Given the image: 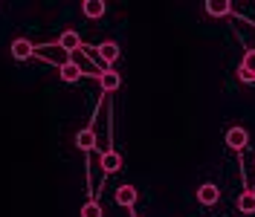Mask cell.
Wrapping results in <instances>:
<instances>
[{"mask_svg": "<svg viewBox=\"0 0 255 217\" xmlns=\"http://www.w3.org/2000/svg\"><path fill=\"white\" fill-rule=\"evenodd\" d=\"M58 47L64 49V52H73V49H81V35L76 29H67L61 32V38H58Z\"/></svg>", "mask_w": 255, "mask_h": 217, "instance_id": "obj_5", "label": "cell"}, {"mask_svg": "<svg viewBox=\"0 0 255 217\" xmlns=\"http://www.w3.org/2000/svg\"><path fill=\"white\" fill-rule=\"evenodd\" d=\"M81 217H102V206H99V203H84V206H81Z\"/></svg>", "mask_w": 255, "mask_h": 217, "instance_id": "obj_14", "label": "cell"}, {"mask_svg": "<svg viewBox=\"0 0 255 217\" xmlns=\"http://www.w3.org/2000/svg\"><path fill=\"white\" fill-rule=\"evenodd\" d=\"M229 9H232V3H229V0H209V3H206V12L212 17H226V15H229Z\"/></svg>", "mask_w": 255, "mask_h": 217, "instance_id": "obj_9", "label": "cell"}, {"mask_svg": "<svg viewBox=\"0 0 255 217\" xmlns=\"http://www.w3.org/2000/svg\"><path fill=\"white\" fill-rule=\"evenodd\" d=\"M247 142H250V133H247L244 127H229V130H226V145H229L232 151H244Z\"/></svg>", "mask_w": 255, "mask_h": 217, "instance_id": "obj_1", "label": "cell"}, {"mask_svg": "<svg viewBox=\"0 0 255 217\" xmlns=\"http://www.w3.org/2000/svg\"><path fill=\"white\" fill-rule=\"evenodd\" d=\"M58 76H61V81H67V84H76L84 73H81V67L76 61H67V64L58 67Z\"/></svg>", "mask_w": 255, "mask_h": 217, "instance_id": "obj_4", "label": "cell"}, {"mask_svg": "<svg viewBox=\"0 0 255 217\" xmlns=\"http://www.w3.org/2000/svg\"><path fill=\"white\" fill-rule=\"evenodd\" d=\"M76 145H79L81 151H90V148L96 145V133L90 130V127H84V130H79V133H76Z\"/></svg>", "mask_w": 255, "mask_h": 217, "instance_id": "obj_12", "label": "cell"}, {"mask_svg": "<svg viewBox=\"0 0 255 217\" xmlns=\"http://www.w3.org/2000/svg\"><path fill=\"white\" fill-rule=\"evenodd\" d=\"M238 212L255 215V191H244V194L238 197Z\"/></svg>", "mask_w": 255, "mask_h": 217, "instance_id": "obj_13", "label": "cell"}, {"mask_svg": "<svg viewBox=\"0 0 255 217\" xmlns=\"http://www.w3.org/2000/svg\"><path fill=\"white\" fill-rule=\"evenodd\" d=\"M119 168H122V156L116 154V151H105L102 154V171L105 174H116Z\"/></svg>", "mask_w": 255, "mask_h": 217, "instance_id": "obj_7", "label": "cell"}, {"mask_svg": "<svg viewBox=\"0 0 255 217\" xmlns=\"http://www.w3.org/2000/svg\"><path fill=\"white\" fill-rule=\"evenodd\" d=\"M241 70H247V73H253V76H255V49H250V52L244 55V64H241Z\"/></svg>", "mask_w": 255, "mask_h": 217, "instance_id": "obj_15", "label": "cell"}, {"mask_svg": "<svg viewBox=\"0 0 255 217\" xmlns=\"http://www.w3.org/2000/svg\"><path fill=\"white\" fill-rule=\"evenodd\" d=\"M99 84H102V90H105V93H113V90H119L122 76H119V73H113V70H105V73L99 76Z\"/></svg>", "mask_w": 255, "mask_h": 217, "instance_id": "obj_6", "label": "cell"}, {"mask_svg": "<svg viewBox=\"0 0 255 217\" xmlns=\"http://www.w3.org/2000/svg\"><path fill=\"white\" fill-rule=\"evenodd\" d=\"M105 9H108L105 0H84V3H81V12H84L87 17H102Z\"/></svg>", "mask_w": 255, "mask_h": 217, "instance_id": "obj_10", "label": "cell"}, {"mask_svg": "<svg viewBox=\"0 0 255 217\" xmlns=\"http://www.w3.org/2000/svg\"><path fill=\"white\" fill-rule=\"evenodd\" d=\"M32 55H35V47H32L26 38H15L12 41V58L15 61H29Z\"/></svg>", "mask_w": 255, "mask_h": 217, "instance_id": "obj_2", "label": "cell"}, {"mask_svg": "<svg viewBox=\"0 0 255 217\" xmlns=\"http://www.w3.org/2000/svg\"><path fill=\"white\" fill-rule=\"evenodd\" d=\"M238 78L244 81V84H255V76H253V73H247V70H241V73H238Z\"/></svg>", "mask_w": 255, "mask_h": 217, "instance_id": "obj_16", "label": "cell"}, {"mask_svg": "<svg viewBox=\"0 0 255 217\" xmlns=\"http://www.w3.org/2000/svg\"><path fill=\"white\" fill-rule=\"evenodd\" d=\"M197 200L203 203V206H215V203L221 200V188L215 186V183H203V186L197 188Z\"/></svg>", "mask_w": 255, "mask_h": 217, "instance_id": "obj_3", "label": "cell"}, {"mask_svg": "<svg viewBox=\"0 0 255 217\" xmlns=\"http://www.w3.org/2000/svg\"><path fill=\"white\" fill-rule=\"evenodd\" d=\"M99 58L105 64H113L116 58H119V44H113V41H105V44H99Z\"/></svg>", "mask_w": 255, "mask_h": 217, "instance_id": "obj_8", "label": "cell"}, {"mask_svg": "<svg viewBox=\"0 0 255 217\" xmlns=\"http://www.w3.org/2000/svg\"><path fill=\"white\" fill-rule=\"evenodd\" d=\"M116 203H119V206H133V203H136V188L133 186H119L116 188Z\"/></svg>", "mask_w": 255, "mask_h": 217, "instance_id": "obj_11", "label": "cell"}]
</instances>
